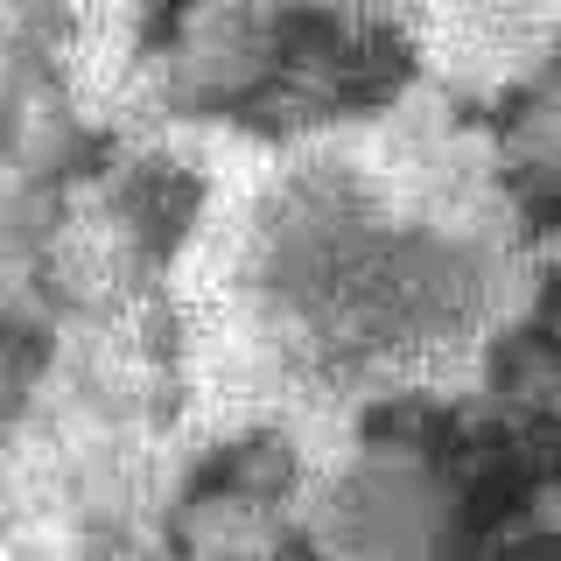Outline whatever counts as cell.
<instances>
[{"instance_id":"6da1fadb","label":"cell","mask_w":561,"mask_h":561,"mask_svg":"<svg viewBox=\"0 0 561 561\" xmlns=\"http://www.w3.org/2000/svg\"><path fill=\"white\" fill-rule=\"evenodd\" d=\"M534 526H540V534H561V484L534 491Z\"/></svg>"}]
</instances>
